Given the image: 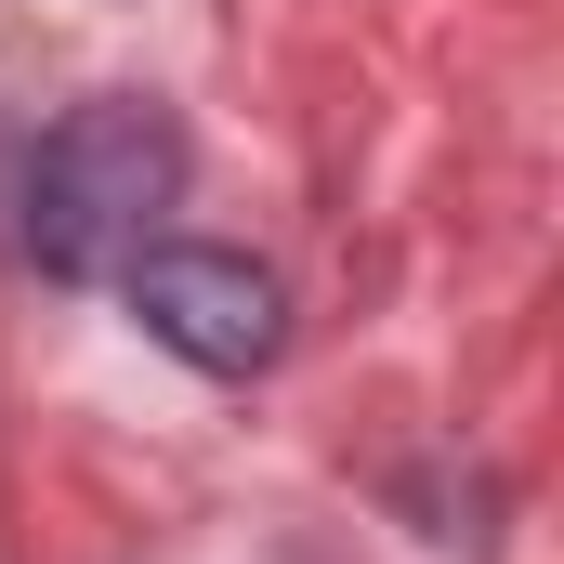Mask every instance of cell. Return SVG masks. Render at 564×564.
<instances>
[{"instance_id": "1", "label": "cell", "mask_w": 564, "mask_h": 564, "mask_svg": "<svg viewBox=\"0 0 564 564\" xmlns=\"http://www.w3.org/2000/svg\"><path fill=\"white\" fill-rule=\"evenodd\" d=\"M171 197H184V119L158 93H93V106H66L53 132L26 144V184H13L26 263L53 289H93L158 237Z\"/></svg>"}, {"instance_id": "2", "label": "cell", "mask_w": 564, "mask_h": 564, "mask_svg": "<svg viewBox=\"0 0 564 564\" xmlns=\"http://www.w3.org/2000/svg\"><path fill=\"white\" fill-rule=\"evenodd\" d=\"M119 302H132V328L158 355H184L210 381L276 368V341H289V289L250 250H197V237H144L132 263H119Z\"/></svg>"}]
</instances>
